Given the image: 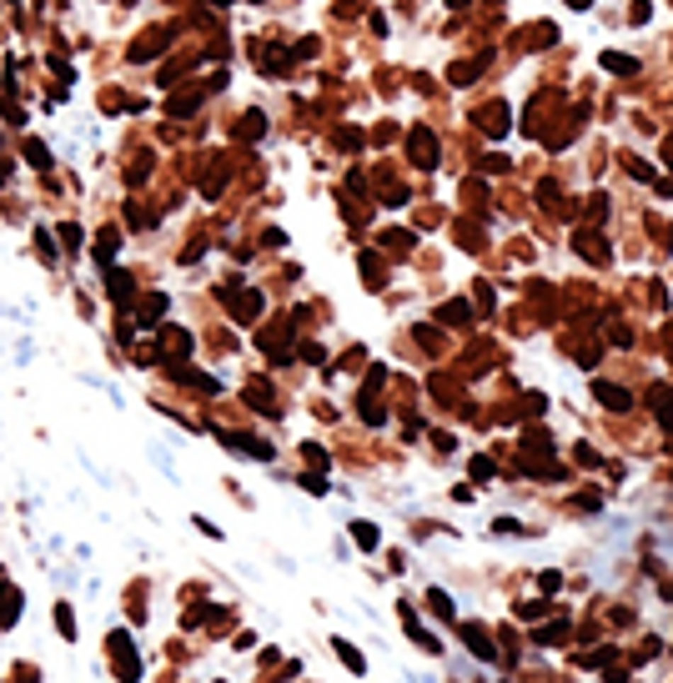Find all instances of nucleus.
<instances>
[{
  "label": "nucleus",
  "mask_w": 673,
  "mask_h": 683,
  "mask_svg": "<svg viewBox=\"0 0 673 683\" xmlns=\"http://www.w3.org/2000/svg\"><path fill=\"white\" fill-rule=\"evenodd\" d=\"M221 302H227V307L237 312V322H251V317H261V292H242L237 281H227V287H221Z\"/></svg>",
  "instance_id": "nucleus-1"
},
{
  "label": "nucleus",
  "mask_w": 673,
  "mask_h": 683,
  "mask_svg": "<svg viewBox=\"0 0 673 683\" xmlns=\"http://www.w3.org/2000/svg\"><path fill=\"white\" fill-rule=\"evenodd\" d=\"M126 643H131L126 633H116V638H111V648H116V673H121L126 683H136V673H141V663L131 658V648H126Z\"/></svg>",
  "instance_id": "nucleus-2"
},
{
  "label": "nucleus",
  "mask_w": 673,
  "mask_h": 683,
  "mask_svg": "<svg viewBox=\"0 0 673 683\" xmlns=\"http://www.w3.org/2000/svg\"><path fill=\"white\" fill-rule=\"evenodd\" d=\"M161 50H166V30H151L141 45H131V61H156Z\"/></svg>",
  "instance_id": "nucleus-3"
},
{
  "label": "nucleus",
  "mask_w": 673,
  "mask_h": 683,
  "mask_svg": "<svg viewBox=\"0 0 673 683\" xmlns=\"http://www.w3.org/2000/svg\"><path fill=\"white\" fill-rule=\"evenodd\" d=\"M161 312H166V297H161V292H151V297L141 302V317H136V322H141V327H156V322H161Z\"/></svg>",
  "instance_id": "nucleus-4"
},
{
  "label": "nucleus",
  "mask_w": 673,
  "mask_h": 683,
  "mask_svg": "<svg viewBox=\"0 0 673 683\" xmlns=\"http://www.w3.org/2000/svg\"><path fill=\"white\" fill-rule=\"evenodd\" d=\"M106 292L116 297V302H131L136 287H131V276H126V271H111V276H106Z\"/></svg>",
  "instance_id": "nucleus-5"
},
{
  "label": "nucleus",
  "mask_w": 673,
  "mask_h": 683,
  "mask_svg": "<svg viewBox=\"0 0 673 683\" xmlns=\"http://www.w3.org/2000/svg\"><path fill=\"white\" fill-rule=\"evenodd\" d=\"M191 111H201V91H186V96H171V121H176V116H191Z\"/></svg>",
  "instance_id": "nucleus-6"
},
{
  "label": "nucleus",
  "mask_w": 673,
  "mask_h": 683,
  "mask_svg": "<svg viewBox=\"0 0 673 683\" xmlns=\"http://www.w3.org/2000/svg\"><path fill=\"white\" fill-rule=\"evenodd\" d=\"M227 442H232V447H237V452H251V458H261V463H266V458H271V447H266V442H256V437H237V432H232V437H227Z\"/></svg>",
  "instance_id": "nucleus-7"
},
{
  "label": "nucleus",
  "mask_w": 673,
  "mask_h": 683,
  "mask_svg": "<svg viewBox=\"0 0 673 683\" xmlns=\"http://www.w3.org/2000/svg\"><path fill=\"white\" fill-rule=\"evenodd\" d=\"M21 618V593H0V623H16Z\"/></svg>",
  "instance_id": "nucleus-8"
},
{
  "label": "nucleus",
  "mask_w": 673,
  "mask_h": 683,
  "mask_svg": "<svg viewBox=\"0 0 673 683\" xmlns=\"http://www.w3.org/2000/svg\"><path fill=\"white\" fill-rule=\"evenodd\" d=\"M261 131H266V116H261V111L242 116V141H251V136H261Z\"/></svg>",
  "instance_id": "nucleus-9"
},
{
  "label": "nucleus",
  "mask_w": 673,
  "mask_h": 683,
  "mask_svg": "<svg viewBox=\"0 0 673 683\" xmlns=\"http://www.w3.org/2000/svg\"><path fill=\"white\" fill-rule=\"evenodd\" d=\"M26 161H30L35 171H45V166H50V151H45L40 141H26Z\"/></svg>",
  "instance_id": "nucleus-10"
},
{
  "label": "nucleus",
  "mask_w": 673,
  "mask_h": 683,
  "mask_svg": "<svg viewBox=\"0 0 673 683\" xmlns=\"http://www.w3.org/2000/svg\"><path fill=\"white\" fill-rule=\"evenodd\" d=\"M116 247H121V242H116V232H101V237H96V256H101V261H111V256H116Z\"/></svg>",
  "instance_id": "nucleus-11"
},
{
  "label": "nucleus",
  "mask_w": 673,
  "mask_h": 683,
  "mask_svg": "<svg viewBox=\"0 0 673 683\" xmlns=\"http://www.w3.org/2000/svg\"><path fill=\"white\" fill-rule=\"evenodd\" d=\"M55 623H61V633H66V638L76 633V623H71V608H55Z\"/></svg>",
  "instance_id": "nucleus-12"
},
{
  "label": "nucleus",
  "mask_w": 673,
  "mask_h": 683,
  "mask_svg": "<svg viewBox=\"0 0 673 683\" xmlns=\"http://www.w3.org/2000/svg\"><path fill=\"white\" fill-rule=\"evenodd\" d=\"M61 237H66V247L76 252V247H81V226H71V221H66V226H61Z\"/></svg>",
  "instance_id": "nucleus-13"
},
{
  "label": "nucleus",
  "mask_w": 673,
  "mask_h": 683,
  "mask_svg": "<svg viewBox=\"0 0 673 683\" xmlns=\"http://www.w3.org/2000/svg\"><path fill=\"white\" fill-rule=\"evenodd\" d=\"M126 221H131V226H146V221H151V216H146V211H141V206H136V201H131V206H126Z\"/></svg>",
  "instance_id": "nucleus-14"
},
{
  "label": "nucleus",
  "mask_w": 673,
  "mask_h": 683,
  "mask_svg": "<svg viewBox=\"0 0 673 683\" xmlns=\"http://www.w3.org/2000/svg\"><path fill=\"white\" fill-rule=\"evenodd\" d=\"M357 543H362V548H372V543H377V533H372L367 523H357Z\"/></svg>",
  "instance_id": "nucleus-15"
},
{
  "label": "nucleus",
  "mask_w": 673,
  "mask_h": 683,
  "mask_svg": "<svg viewBox=\"0 0 673 683\" xmlns=\"http://www.w3.org/2000/svg\"><path fill=\"white\" fill-rule=\"evenodd\" d=\"M6 176H11V166H6V161H0V181H6Z\"/></svg>",
  "instance_id": "nucleus-16"
}]
</instances>
